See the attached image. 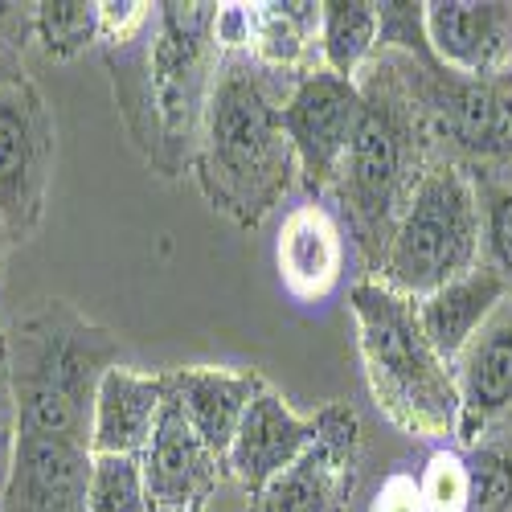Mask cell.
<instances>
[{
  "mask_svg": "<svg viewBox=\"0 0 512 512\" xmlns=\"http://www.w3.org/2000/svg\"><path fill=\"white\" fill-rule=\"evenodd\" d=\"M512 295V287L492 271V267H476L467 271L451 283H443L439 291L422 295L418 304V324L426 332V340L435 345V353L455 365L459 353L472 345V340L480 336V328L500 312V304Z\"/></svg>",
  "mask_w": 512,
  "mask_h": 512,
  "instance_id": "ac0fdd59",
  "label": "cell"
},
{
  "mask_svg": "<svg viewBox=\"0 0 512 512\" xmlns=\"http://www.w3.org/2000/svg\"><path fill=\"white\" fill-rule=\"evenodd\" d=\"M300 74H279L250 54L218 58L201 115L205 197L242 226L263 222L295 181V152L283 132V103Z\"/></svg>",
  "mask_w": 512,
  "mask_h": 512,
  "instance_id": "6da1fadb",
  "label": "cell"
},
{
  "mask_svg": "<svg viewBox=\"0 0 512 512\" xmlns=\"http://www.w3.org/2000/svg\"><path fill=\"white\" fill-rule=\"evenodd\" d=\"M484 213L480 185L459 164H431L414 181L394 234L381 250V275L390 291L406 300L439 291L443 283L480 267Z\"/></svg>",
  "mask_w": 512,
  "mask_h": 512,
  "instance_id": "277c9868",
  "label": "cell"
},
{
  "mask_svg": "<svg viewBox=\"0 0 512 512\" xmlns=\"http://www.w3.org/2000/svg\"><path fill=\"white\" fill-rule=\"evenodd\" d=\"M9 226L5 222H0V283H5V263H9Z\"/></svg>",
  "mask_w": 512,
  "mask_h": 512,
  "instance_id": "d6a6232c",
  "label": "cell"
},
{
  "mask_svg": "<svg viewBox=\"0 0 512 512\" xmlns=\"http://www.w3.org/2000/svg\"><path fill=\"white\" fill-rule=\"evenodd\" d=\"M213 9L218 5H156L152 95L168 136H181L205 115L209 82L218 70L213 46Z\"/></svg>",
  "mask_w": 512,
  "mask_h": 512,
  "instance_id": "ba28073f",
  "label": "cell"
},
{
  "mask_svg": "<svg viewBox=\"0 0 512 512\" xmlns=\"http://www.w3.org/2000/svg\"><path fill=\"white\" fill-rule=\"evenodd\" d=\"M357 349L377 410L414 439L447 443L459 435V390L451 365L418 324V304L377 279L349 291Z\"/></svg>",
  "mask_w": 512,
  "mask_h": 512,
  "instance_id": "3957f363",
  "label": "cell"
},
{
  "mask_svg": "<svg viewBox=\"0 0 512 512\" xmlns=\"http://www.w3.org/2000/svg\"><path fill=\"white\" fill-rule=\"evenodd\" d=\"M99 21H103V37L111 41H132L144 25H152V5L140 0H123V5H99Z\"/></svg>",
  "mask_w": 512,
  "mask_h": 512,
  "instance_id": "83f0119b",
  "label": "cell"
},
{
  "mask_svg": "<svg viewBox=\"0 0 512 512\" xmlns=\"http://www.w3.org/2000/svg\"><path fill=\"white\" fill-rule=\"evenodd\" d=\"M459 390V447H480V435L512 410V295L451 365Z\"/></svg>",
  "mask_w": 512,
  "mask_h": 512,
  "instance_id": "4fadbf2b",
  "label": "cell"
},
{
  "mask_svg": "<svg viewBox=\"0 0 512 512\" xmlns=\"http://www.w3.org/2000/svg\"><path fill=\"white\" fill-rule=\"evenodd\" d=\"M148 500L156 512H185V508H205L213 488L226 476V459H218L201 435L189 426L181 406L168 394V406L156 422V435L140 455Z\"/></svg>",
  "mask_w": 512,
  "mask_h": 512,
  "instance_id": "8fae6325",
  "label": "cell"
},
{
  "mask_svg": "<svg viewBox=\"0 0 512 512\" xmlns=\"http://www.w3.org/2000/svg\"><path fill=\"white\" fill-rule=\"evenodd\" d=\"M0 431L17 435V402H13V369H9V332L0 328Z\"/></svg>",
  "mask_w": 512,
  "mask_h": 512,
  "instance_id": "f546056e",
  "label": "cell"
},
{
  "mask_svg": "<svg viewBox=\"0 0 512 512\" xmlns=\"http://www.w3.org/2000/svg\"><path fill=\"white\" fill-rule=\"evenodd\" d=\"M472 512H512V447H472Z\"/></svg>",
  "mask_w": 512,
  "mask_h": 512,
  "instance_id": "d4e9b609",
  "label": "cell"
},
{
  "mask_svg": "<svg viewBox=\"0 0 512 512\" xmlns=\"http://www.w3.org/2000/svg\"><path fill=\"white\" fill-rule=\"evenodd\" d=\"M13 443H17V435L0 431V488H5V480H9V463H13Z\"/></svg>",
  "mask_w": 512,
  "mask_h": 512,
  "instance_id": "4dcf8cb0",
  "label": "cell"
},
{
  "mask_svg": "<svg viewBox=\"0 0 512 512\" xmlns=\"http://www.w3.org/2000/svg\"><path fill=\"white\" fill-rule=\"evenodd\" d=\"M54 173V115L21 74L0 87V222L13 242L37 234Z\"/></svg>",
  "mask_w": 512,
  "mask_h": 512,
  "instance_id": "8992f818",
  "label": "cell"
},
{
  "mask_svg": "<svg viewBox=\"0 0 512 512\" xmlns=\"http://www.w3.org/2000/svg\"><path fill=\"white\" fill-rule=\"evenodd\" d=\"M87 512H156L136 455H95Z\"/></svg>",
  "mask_w": 512,
  "mask_h": 512,
  "instance_id": "603a6c76",
  "label": "cell"
},
{
  "mask_svg": "<svg viewBox=\"0 0 512 512\" xmlns=\"http://www.w3.org/2000/svg\"><path fill=\"white\" fill-rule=\"evenodd\" d=\"M365 111L361 82L340 78L324 66H312L295 78L283 103V132L295 152V168L308 189H336L340 164H345L357 123Z\"/></svg>",
  "mask_w": 512,
  "mask_h": 512,
  "instance_id": "52a82bcc",
  "label": "cell"
},
{
  "mask_svg": "<svg viewBox=\"0 0 512 512\" xmlns=\"http://www.w3.org/2000/svg\"><path fill=\"white\" fill-rule=\"evenodd\" d=\"M37 5H0V50L9 58H21L25 37H33Z\"/></svg>",
  "mask_w": 512,
  "mask_h": 512,
  "instance_id": "f1b7e54d",
  "label": "cell"
},
{
  "mask_svg": "<svg viewBox=\"0 0 512 512\" xmlns=\"http://www.w3.org/2000/svg\"><path fill=\"white\" fill-rule=\"evenodd\" d=\"M164 406H168V373H140L132 365H111L95 394L91 451L140 459L156 435Z\"/></svg>",
  "mask_w": 512,
  "mask_h": 512,
  "instance_id": "9a60e30c",
  "label": "cell"
},
{
  "mask_svg": "<svg viewBox=\"0 0 512 512\" xmlns=\"http://www.w3.org/2000/svg\"><path fill=\"white\" fill-rule=\"evenodd\" d=\"M381 41V5L369 0H324L320 5V66L340 78H361Z\"/></svg>",
  "mask_w": 512,
  "mask_h": 512,
  "instance_id": "44dd1931",
  "label": "cell"
},
{
  "mask_svg": "<svg viewBox=\"0 0 512 512\" xmlns=\"http://www.w3.org/2000/svg\"><path fill=\"white\" fill-rule=\"evenodd\" d=\"M33 37L41 41L46 58L70 62L87 46H95V37H103L99 5H87V0H46V5H37Z\"/></svg>",
  "mask_w": 512,
  "mask_h": 512,
  "instance_id": "7402d4cb",
  "label": "cell"
},
{
  "mask_svg": "<svg viewBox=\"0 0 512 512\" xmlns=\"http://www.w3.org/2000/svg\"><path fill=\"white\" fill-rule=\"evenodd\" d=\"M431 107L439 111L443 132H451L463 148H512V87H500L492 78H472L467 87H443Z\"/></svg>",
  "mask_w": 512,
  "mask_h": 512,
  "instance_id": "d6986e66",
  "label": "cell"
},
{
  "mask_svg": "<svg viewBox=\"0 0 512 512\" xmlns=\"http://www.w3.org/2000/svg\"><path fill=\"white\" fill-rule=\"evenodd\" d=\"M13 78H21V62L0 50V87H5V82H13Z\"/></svg>",
  "mask_w": 512,
  "mask_h": 512,
  "instance_id": "1f68e13d",
  "label": "cell"
},
{
  "mask_svg": "<svg viewBox=\"0 0 512 512\" xmlns=\"http://www.w3.org/2000/svg\"><path fill=\"white\" fill-rule=\"evenodd\" d=\"M484 213V267H492L512 287V189L488 185L480 193Z\"/></svg>",
  "mask_w": 512,
  "mask_h": 512,
  "instance_id": "484cf974",
  "label": "cell"
},
{
  "mask_svg": "<svg viewBox=\"0 0 512 512\" xmlns=\"http://www.w3.org/2000/svg\"><path fill=\"white\" fill-rule=\"evenodd\" d=\"M361 95H365V111L357 123L353 148L340 164L336 177V193L345 201L353 230L361 234L365 246L386 250L398 213L414 189V181L422 177L418 168V115H414V99L398 87V82L381 70L373 78H357Z\"/></svg>",
  "mask_w": 512,
  "mask_h": 512,
  "instance_id": "5b68a950",
  "label": "cell"
},
{
  "mask_svg": "<svg viewBox=\"0 0 512 512\" xmlns=\"http://www.w3.org/2000/svg\"><path fill=\"white\" fill-rule=\"evenodd\" d=\"M422 33L447 70L492 78L512 58V5L431 0L422 5Z\"/></svg>",
  "mask_w": 512,
  "mask_h": 512,
  "instance_id": "5bb4252c",
  "label": "cell"
},
{
  "mask_svg": "<svg viewBox=\"0 0 512 512\" xmlns=\"http://www.w3.org/2000/svg\"><path fill=\"white\" fill-rule=\"evenodd\" d=\"M185 512H205V508H185Z\"/></svg>",
  "mask_w": 512,
  "mask_h": 512,
  "instance_id": "836d02e7",
  "label": "cell"
},
{
  "mask_svg": "<svg viewBox=\"0 0 512 512\" xmlns=\"http://www.w3.org/2000/svg\"><path fill=\"white\" fill-rule=\"evenodd\" d=\"M119 365V340L66 304H46L9 332L17 435L91 447L103 373Z\"/></svg>",
  "mask_w": 512,
  "mask_h": 512,
  "instance_id": "7a4b0ae2",
  "label": "cell"
},
{
  "mask_svg": "<svg viewBox=\"0 0 512 512\" xmlns=\"http://www.w3.org/2000/svg\"><path fill=\"white\" fill-rule=\"evenodd\" d=\"M369 512H426L418 476H410V472L386 476L381 488L373 492V500H369Z\"/></svg>",
  "mask_w": 512,
  "mask_h": 512,
  "instance_id": "4316f807",
  "label": "cell"
},
{
  "mask_svg": "<svg viewBox=\"0 0 512 512\" xmlns=\"http://www.w3.org/2000/svg\"><path fill=\"white\" fill-rule=\"evenodd\" d=\"M95 451L70 439L17 435L0 512H87Z\"/></svg>",
  "mask_w": 512,
  "mask_h": 512,
  "instance_id": "30bf717a",
  "label": "cell"
},
{
  "mask_svg": "<svg viewBox=\"0 0 512 512\" xmlns=\"http://www.w3.org/2000/svg\"><path fill=\"white\" fill-rule=\"evenodd\" d=\"M316 418L320 439L263 492H254L246 512H345L361 451V418L345 402L320 406Z\"/></svg>",
  "mask_w": 512,
  "mask_h": 512,
  "instance_id": "9c48e42d",
  "label": "cell"
},
{
  "mask_svg": "<svg viewBox=\"0 0 512 512\" xmlns=\"http://www.w3.org/2000/svg\"><path fill=\"white\" fill-rule=\"evenodd\" d=\"M320 50V5H250V58L279 74H308Z\"/></svg>",
  "mask_w": 512,
  "mask_h": 512,
  "instance_id": "ffe728a7",
  "label": "cell"
},
{
  "mask_svg": "<svg viewBox=\"0 0 512 512\" xmlns=\"http://www.w3.org/2000/svg\"><path fill=\"white\" fill-rule=\"evenodd\" d=\"M275 259L283 287L295 300L316 304L324 295H332V287L345 275V234H340L336 218L320 201L295 205L283 218Z\"/></svg>",
  "mask_w": 512,
  "mask_h": 512,
  "instance_id": "2e32d148",
  "label": "cell"
},
{
  "mask_svg": "<svg viewBox=\"0 0 512 512\" xmlns=\"http://www.w3.org/2000/svg\"><path fill=\"white\" fill-rule=\"evenodd\" d=\"M263 390L259 373L242 369H213V365H193V369H173L168 373V394L189 418V426L201 435V443L226 459L238 426L254 402V394Z\"/></svg>",
  "mask_w": 512,
  "mask_h": 512,
  "instance_id": "e0dca14e",
  "label": "cell"
},
{
  "mask_svg": "<svg viewBox=\"0 0 512 512\" xmlns=\"http://www.w3.org/2000/svg\"><path fill=\"white\" fill-rule=\"evenodd\" d=\"M422 504L426 512H472V463L463 447H439L426 459L422 476Z\"/></svg>",
  "mask_w": 512,
  "mask_h": 512,
  "instance_id": "cb8c5ba5",
  "label": "cell"
},
{
  "mask_svg": "<svg viewBox=\"0 0 512 512\" xmlns=\"http://www.w3.org/2000/svg\"><path fill=\"white\" fill-rule=\"evenodd\" d=\"M320 439V418L316 414H295L267 381L254 394L238 435L226 451V476L238 480L250 496L263 492L279 472L300 459Z\"/></svg>",
  "mask_w": 512,
  "mask_h": 512,
  "instance_id": "7c38bea8",
  "label": "cell"
}]
</instances>
